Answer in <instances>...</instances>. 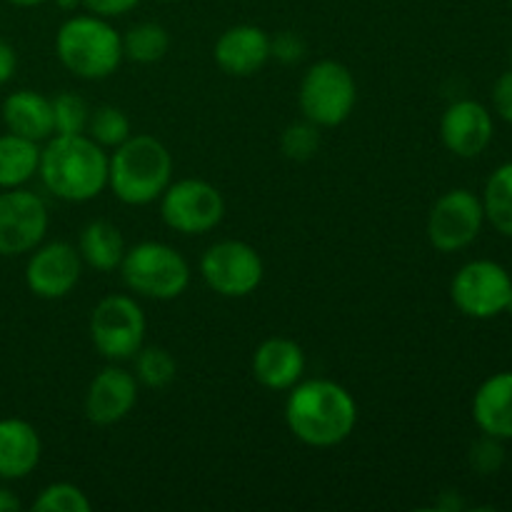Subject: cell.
Here are the masks:
<instances>
[{
  "mask_svg": "<svg viewBox=\"0 0 512 512\" xmlns=\"http://www.w3.org/2000/svg\"><path fill=\"white\" fill-rule=\"evenodd\" d=\"M285 423L303 445L335 448L355 433L358 403L335 380H300L285 400Z\"/></svg>",
  "mask_w": 512,
  "mask_h": 512,
  "instance_id": "1",
  "label": "cell"
},
{
  "mask_svg": "<svg viewBox=\"0 0 512 512\" xmlns=\"http://www.w3.org/2000/svg\"><path fill=\"white\" fill-rule=\"evenodd\" d=\"M110 155L88 133L53 135L40 148L38 175L45 190L65 203H88L108 188Z\"/></svg>",
  "mask_w": 512,
  "mask_h": 512,
  "instance_id": "2",
  "label": "cell"
},
{
  "mask_svg": "<svg viewBox=\"0 0 512 512\" xmlns=\"http://www.w3.org/2000/svg\"><path fill=\"white\" fill-rule=\"evenodd\" d=\"M173 183V155L153 135H130L108 160V188L125 205H150Z\"/></svg>",
  "mask_w": 512,
  "mask_h": 512,
  "instance_id": "3",
  "label": "cell"
},
{
  "mask_svg": "<svg viewBox=\"0 0 512 512\" xmlns=\"http://www.w3.org/2000/svg\"><path fill=\"white\" fill-rule=\"evenodd\" d=\"M55 55L80 80H105L123 63V35L93 13L70 15L55 33Z\"/></svg>",
  "mask_w": 512,
  "mask_h": 512,
  "instance_id": "4",
  "label": "cell"
},
{
  "mask_svg": "<svg viewBox=\"0 0 512 512\" xmlns=\"http://www.w3.org/2000/svg\"><path fill=\"white\" fill-rule=\"evenodd\" d=\"M120 275L135 295L150 300H175L190 285L188 260L173 245L158 240H143L125 248Z\"/></svg>",
  "mask_w": 512,
  "mask_h": 512,
  "instance_id": "5",
  "label": "cell"
},
{
  "mask_svg": "<svg viewBox=\"0 0 512 512\" xmlns=\"http://www.w3.org/2000/svg\"><path fill=\"white\" fill-rule=\"evenodd\" d=\"M358 100V85L348 65L338 60H318L300 80V113L318 128H338L350 118Z\"/></svg>",
  "mask_w": 512,
  "mask_h": 512,
  "instance_id": "6",
  "label": "cell"
},
{
  "mask_svg": "<svg viewBox=\"0 0 512 512\" xmlns=\"http://www.w3.org/2000/svg\"><path fill=\"white\" fill-rule=\"evenodd\" d=\"M145 313L130 295H108L90 313V340L110 363L130 360L145 343Z\"/></svg>",
  "mask_w": 512,
  "mask_h": 512,
  "instance_id": "7",
  "label": "cell"
},
{
  "mask_svg": "<svg viewBox=\"0 0 512 512\" xmlns=\"http://www.w3.org/2000/svg\"><path fill=\"white\" fill-rule=\"evenodd\" d=\"M160 218L175 233L205 235L223 223L225 198L208 180H175L160 195Z\"/></svg>",
  "mask_w": 512,
  "mask_h": 512,
  "instance_id": "8",
  "label": "cell"
},
{
  "mask_svg": "<svg viewBox=\"0 0 512 512\" xmlns=\"http://www.w3.org/2000/svg\"><path fill=\"white\" fill-rule=\"evenodd\" d=\"M200 275L213 293L223 298H248L265 275L263 258L243 240H220L200 258Z\"/></svg>",
  "mask_w": 512,
  "mask_h": 512,
  "instance_id": "9",
  "label": "cell"
},
{
  "mask_svg": "<svg viewBox=\"0 0 512 512\" xmlns=\"http://www.w3.org/2000/svg\"><path fill=\"white\" fill-rule=\"evenodd\" d=\"M512 278L495 260H470L455 273L450 298L455 308L473 320H493L508 310Z\"/></svg>",
  "mask_w": 512,
  "mask_h": 512,
  "instance_id": "10",
  "label": "cell"
},
{
  "mask_svg": "<svg viewBox=\"0 0 512 512\" xmlns=\"http://www.w3.org/2000/svg\"><path fill=\"white\" fill-rule=\"evenodd\" d=\"M485 225L483 200L468 188L440 195L428 215V240L440 253H458L478 240Z\"/></svg>",
  "mask_w": 512,
  "mask_h": 512,
  "instance_id": "11",
  "label": "cell"
},
{
  "mask_svg": "<svg viewBox=\"0 0 512 512\" xmlns=\"http://www.w3.org/2000/svg\"><path fill=\"white\" fill-rule=\"evenodd\" d=\"M48 233V208L33 190L10 188L0 193V258L30 253Z\"/></svg>",
  "mask_w": 512,
  "mask_h": 512,
  "instance_id": "12",
  "label": "cell"
},
{
  "mask_svg": "<svg viewBox=\"0 0 512 512\" xmlns=\"http://www.w3.org/2000/svg\"><path fill=\"white\" fill-rule=\"evenodd\" d=\"M83 275V258L78 248L65 240L40 243L30 250L25 263V285L40 300H60L75 290Z\"/></svg>",
  "mask_w": 512,
  "mask_h": 512,
  "instance_id": "13",
  "label": "cell"
},
{
  "mask_svg": "<svg viewBox=\"0 0 512 512\" xmlns=\"http://www.w3.org/2000/svg\"><path fill=\"white\" fill-rule=\"evenodd\" d=\"M493 113L478 100H455L440 118V140L458 158H478L493 143Z\"/></svg>",
  "mask_w": 512,
  "mask_h": 512,
  "instance_id": "14",
  "label": "cell"
},
{
  "mask_svg": "<svg viewBox=\"0 0 512 512\" xmlns=\"http://www.w3.org/2000/svg\"><path fill=\"white\" fill-rule=\"evenodd\" d=\"M138 403V380L133 373L108 365L100 370L85 393V418L93 425H115L128 418Z\"/></svg>",
  "mask_w": 512,
  "mask_h": 512,
  "instance_id": "15",
  "label": "cell"
},
{
  "mask_svg": "<svg viewBox=\"0 0 512 512\" xmlns=\"http://www.w3.org/2000/svg\"><path fill=\"white\" fill-rule=\"evenodd\" d=\"M213 58L230 78H250L270 60V35L258 25H233L215 40Z\"/></svg>",
  "mask_w": 512,
  "mask_h": 512,
  "instance_id": "16",
  "label": "cell"
},
{
  "mask_svg": "<svg viewBox=\"0 0 512 512\" xmlns=\"http://www.w3.org/2000/svg\"><path fill=\"white\" fill-rule=\"evenodd\" d=\"M305 353L295 340L290 338H268L255 348L253 353V375L263 388L290 390L303 380Z\"/></svg>",
  "mask_w": 512,
  "mask_h": 512,
  "instance_id": "17",
  "label": "cell"
},
{
  "mask_svg": "<svg viewBox=\"0 0 512 512\" xmlns=\"http://www.w3.org/2000/svg\"><path fill=\"white\" fill-rule=\"evenodd\" d=\"M43 443L28 420L3 418L0 420V480L13 483L23 480L38 468Z\"/></svg>",
  "mask_w": 512,
  "mask_h": 512,
  "instance_id": "18",
  "label": "cell"
},
{
  "mask_svg": "<svg viewBox=\"0 0 512 512\" xmlns=\"http://www.w3.org/2000/svg\"><path fill=\"white\" fill-rule=\"evenodd\" d=\"M473 420L480 433L512 440V370L490 375L473 395Z\"/></svg>",
  "mask_w": 512,
  "mask_h": 512,
  "instance_id": "19",
  "label": "cell"
},
{
  "mask_svg": "<svg viewBox=\"0 0 512 512\" xmlns=\"http://www.w3.org/2000/svg\"><path fill=\"white\" fill-rule=\"evenodd\" d=\"M3 123L8 133L23 135V138L45 143L55 135L53 123V100L45 98L38 90H15L3 100Z\"/></svg>",
  "mask_w": 512,
  "mask_h": 512,
  "instance_id": "20",
  "label": "cell"
},
{
  "mask_svg": "<svg viewBox=\"0 0 512 512\" xmlns=\"http://www.w3.org/2000/svg\"><path fill=\"white\" fill-rule=\"evenodd\" d=\"M78 253L85 265H90L98 273H110L120 268V260L125 255V240L118 225L108 220H90L78 238Z\"/></svg>",
  "mask_w": 512,
  "mask_h": 512,
  "instance_id": "21",
  "label": "cell"
},
{
  "mask_svg": "<svg viewBox=\"0 0 512 512\" xmlns=\"http://www.w3.org/2000/svg\"><path fill=\"white\" fill-rule=\"evenodd\" d=\"M40 143L15 133L0 135V190L23 188L38 175Z\"/></svg>",
  "mask_w": 512,
  "mask_h": 512,
  "instance_id": "22",
  "label": "cell"
},
{
  "mask_svg": "<svg viewBox=\"0 0 512 512\" xmlns=\"http://www.w3.org/2000/svg\"><path fill=\"white\" fill-rule=\"evenodd\" d=\"M485 220L505 238H512V160L490 173L483 190Z\"/></svg>",
  "mask_w": 512,
  "mask_h": 512,
  "instance_id": "23",
  "label": "cell"
},
{
  "mask_svg": "<svg viewBox=\"0 0 512 512\" xmlns=\"http://www.w3.org/2000/svg\"><path fill=\"white\" fill-rule=\"evenodd\" d=\"M170 50V33L160 23L145 20V23L130 25L123 35V58L130 63L150 65L165 58Z\"/></svg>",
  "mask_w": 512,
  "mask_h": 512,
  "instance_id": "24",
  "label": "cell"
},
{
  "mask_svg": "<svg viewBox=\"0 0 512 512\" xmlns=\"http://www.w3.org/2000/svg\"><path fill=\"white\" fill-rule=\"evenodd\" d=\"M133 360L135 380H138V385H145V388L163 390L168 388L175 380V375H178V363H175L173 355L165 348H160V345H148V348L143 345V348L133 355Z\"/></svg>",
  "mask_w": 512,
  "mask_h": 512,
  "instance_id": "25",
  "label": "cell"
},
{
  "mask_svg": "<svg viewBox=\"0 0 512 512\" xmlns=\"http://www.w3.org/2000/svg\"><path fill=\"white\" fill-rule=\"evenodd\" d=\"M85 133L100 145V148H118L125 140L133 135L130 128V118L115 105H100V108L90 110L88 130Z\"/></svg>",
  "mask_w": 512,
  "mask_h": 512,
  "instance_id": "26",
  "label": "cell"
},
{
  "mask_svg": "<svg viewBox=\"0 0 512 512\" xmlns=\"http://www.w3.org/2000/svg\"><path fill=\"white\" fill-rule=\"evenodd\" d=\"M90 108L78 93L63 90L53 98L55 135H80L88 130Z\"/></svg>",
  "mask_w": 512,
  "mask_h": 512,
  "instance_id": "27",
  "label": "cell"
},
{
  "mask_svg": "<svg viewBox=\"0 0 512 512\" xmlns=\"http://www.w3.org/2000/svg\"><path fill=\"white\" fill-rule=\"evenodd\" d=\"M280 150L293 163H308L320 150V128L310 120L290 123L280 135Z\"/></svg>",
  "mask_w": 512,
  "mask_h": 512,
  "instance_id": "28",
  "label": "cell"
},
{
  "mask_svg": "<svg viewBox=\"0 0 512 512\" xmlns=\"http://www.w3.org/2000/svg\"><path fill=\"white\" fill-rule=\"evenodd\" d=\"M35 512H90V500L78 485L53 483L33 500Z\"/></svg>",
  "mask_w": 512,
  "mask_h": 512,
  "instance_id": "29",
  "label": "cell"
},
{
  "mask_svg": "<svg viewBox=\"0 0 512 512\" xmlns=\"http://www.w3.org/2000/svg\"><path fill=\"white\" fill-rule=\"evenodd\" d=\"M470 465L478 475H495L500 473V468L505 465V448L503 440L490 438V435H483L480 440H475L473 448H470Z\"/></svg>",
  "mask_w": 512,
  "mask_h": 512,
  "instance_id": "30",
  "label": "cell"
},
{
  "mask_svg": "<svg viewBox=\"0 0 512 512\" xmlns=\"http://www.w3.org/2000/svg\"><path fill=\"white\" fill-rule=\"evenodd\" d=\"M305 55V40L293 30H283L275 38H270V58L280 60L283 65L300 63Z\"/></svg>",
  "mask_w": 512,
  "mask_h": 512,
  "instance_id": "31",
  "label": "cell"
},
{
  "mask_svg": "<svg viewBox=\"0 0 512 512\" xmlns=\"http://www.w3.org/2000/svg\"><path fill=\"white\" fill-rule=\"evenodd\" d=\"M140 5V0H83L85 13H93L98 18H118V15L130 13Z\"/></svg>",
  "mask_w": 512,
  "mask_h": 512,
  "instance_id": "32",
  "label": "cell"
},
{
  "mask_svg": "<svg viewBox=\"0 0 512 512\" xmlns=\"http://www.w3.org/2000/svg\"><path fill=\"white\" fill-rule=\"evenodd\" d=\"M493 108L505 123L512 125V68L500 75L493 85Z\"/></svg>",
  "mask_w": 512,
  "mask_h": 512,
  "instance_id": "33",
  "label": "cell"
},
{
  "mask_svg": "<svg viewBox=\"0 0 512 512\" xmlns=\"http://www.w3.org/2000/svg\"><path fill=\"white\" fill-rule=\"evenodd\" d=\"M15 68H18V55H15L13 45L0 38V85L13 78Z\"/></svg>",
  "mask_w": 512,
  "mask_h": 512,
  "instance_id": "34",
  "label": "cell"
},
{
  "mask_svg": "<svg viewBox=\"0 0 512 512\" xmlns=\"http://www.w3.org/2000/svg\"><path fill=\"white\" fill-rule=\"evenodd\" d=\"M18 510H20L18 495H15L10 488H5V485H0V512H18Z\"/></svg>",
  "mask_w": 512,
  "mask_h": 512,
  "instance_id": "35",
  "label": "cell"
},
{
  "mask_svg": "<svg viewBox=\"0 0 512 512\" xmlns=\"http://www.w3.org/2000/svg\"><path fill=\"white\" fill-rule=\"evenodd\" d=\"M55 5H58L60 10H68V13H73L75 8H83V0H55Z\"/></svg>",
  "mask_w": 512,
  "mask_h": 512,
  "instance_id": "36",
  "label": "cell"
},
{
  "mask_svg": "<svg viewBox=\"0 0 512 512\" xmlns=\"http://www.w3.org/2000/svg\"><path fill=\"white\" fill-rule=\"evenodd\" d=\"M10 5H18V8H35V5H43L48 0H8Z\"/></svg>",
  "mask_w": 512,
  "mask_h": 512,
  "instance_id": "37",
  "label": "cell"
},
{
  "mask_svg": "<svg viewBox=\"0 0 512 512\" xmlns=\"http://www.w3.org/2000/svg\"><path fill=\"white\" fill-rule=\"evenodd\" d=\"M505 313H510V315H512V293H510V300H508V310H505Z\"/></svg>",
  "mask_w": 512,
  "mask_h": 512,
  "instance_id": "38",
  "label": "cell"
},
{
  "mask_svg": "<svg viewBox=\"0 0 512 512\" xmlns=\"http://www.w3.org/2000/svg\"><path fill=\"white\" fill-rule=\"evenodd\" d=\"M160 3H178V0H160Z\"/></svg>",
  "mask_w": 512,
  "mask_h": 512,
  "instance_id": "39",
  "label": "cell"
},
{
  "mask_svg": "<svg viewBox=\"0 0 512 512\" xmlns=\"http://www.w3.org/2000/svg\"><path fill=\"white\" fill-rule=\"evenodd\" d=\"M510 65H512V48H510Z\"/></svg>",
  "mask_w": 512,
  "mask_h": 512,
  "instance_id": "40",
  "label": "cell"
},
{
  "mask_svg": "<svg viewBox=\"0 0 512 512\" xmlns=\"http://www.w3.org/2000/svg\"><path fill=\"white\" fill-rule=\"evenodd\" d=\"M508 3H510V5H512V0H508Z\"/></svg>",
  "mask_w": 512,
  "mask_h": 512,
  "instance_id": "41",
  "label": "cell"
}]
</instances>
